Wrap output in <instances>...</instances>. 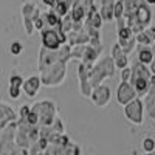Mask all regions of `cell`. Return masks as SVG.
I'll return each mask as SVG.
<instances>
[{
  "instance_id": "obj_1",
  "label": "cell",
  "mask_w": 155,
  "mask_h": 155,
  "mask_svg": "<svg viewBox=\"0 0 155 155\" xmlns=\"http://www.w3.org/2000/svg\"><path fill=\"white\" fill-rule=\"evenodd\" d=\"M150 70L147 65L141 64L140 61L132 62L130 65V78H129V82L130 85L135 88L137 96L138 98H143L147 92V87H149V79H150Z\"/></svg>"
},
{
  "instance_id": "obj_2",
  "label": "cell",
  "mask_w": 155,
  "mask_h": 155,
  "mask_svg": "<svg viewBox=\"0 0 155 155\" xmlns=\"http://www.w3.org/2000/svg\"><path fill=\"white\" fill-rule=\"evenodd\" d=\"M67 76V62L56 61L54 64L44 67L42 70H39V78L41 82L45 87H59L64 79Z\"/></svg>"
},
{
  "instance_id": "obj_3",
  "label": "cell",
  "mask_w": 155,
  "mask_h": 155,
  "mask_svg": "<svg viewBox=\"0 0 155 155\" xmlns=\"http://www.w3.org/2000/svg\"><path fill=\"white\" fill-rule=\"evenodd\" d=\"M116 73V67L113 64V59L110 56H104V58H98L95 61V64L92 65V71L88 76V82L92 85V88L98 87L99 84H102V81L106 78H112Z\"/></svg>"
},
{
  "instance_id": "obj_4",
  "label": "cell",
  "mask_w": 155,
  "mask_h": 155,
  "mask_svg": "<svg viewBox=\"0 0 155 155\" xmlns=\"http://www.w3.org/2000/svg\"><path fill=\"white\" fill-rule=\"evenodd\" d=\"M33 112L37 113V118L39 123L37 126H51L54 123V120L59 116V107L54 101H50V99H44V101H39L36 104L30 106Z\"/></svg>"
},
{
  "instance_id": "obj_5",
  "label": "cell",
  "mask_w": 155,
  "mask_h": 155,
  "mask_svg": "<svg viewBox=\"0 0 155 155\" xmlns=\"http://www.w3.org/2000/svg\"><path fill=\"white\" fill-rule=\"evenodd\" d=\"M14 134H16V121L8 123L2 130H0V155L17 153V147H16V143H14Z\"/></svg>"
},
{
  "instance_id": "obj_6",
  "label": "cell",
  "mask_w": 155,
  "mask_h": 155,
  "mask_svg": "<svg viewBox=\"0 0 155 155\" xmlns=\"http://www.w3.org/2000/svg\"><path fill=\"white\" fill-rule=\"evenodd\" d=\"M42 45L50 48V50H56L62 44H67V34L59 31L58 28H42Z\"/></svg>"
},
{
  "instance_id": "obj_7",
  "label": "cell",
  "mask_w": 155,
  "mask_h": 155,
  "mask_svg": "<svg viewBox=\"0 0 155 155\" xmlns=\"http://www.w3.org/2000/svg\"><path fill=\"white\" fill-rule=\"evenodd\" d=\"M124 115L126 118L130 121L132 124H143V118H144V107H143V101L141 98H135L130 102L124 104Z\"/></svg>"
},
{
  "instance_id": "obj_8",
  "label": "cell",
  "mask_w": 155,
  "mask_h": 155,
  "mask_svg": "<svg viewBox=\"0 0 155 155\" xmlns=\"http://www.w3.org/2000/svg\"><path fill=\"white\" fill-rule=\"evenodd\" d=\"M110 96H112L110 88L107 85H102V84L95 87L92 90V93H90V98H92V101L98 107H106L109 104V101H110Z\"/></svg>"
},
{
  "instance_id": "obj_9",
  "label": "cell",
  "mask_w": 155,
  "mask_h": 155,
  "mask_svg": "<svg viewBox=\"0 0 155 155\" xmlns=\"http://www.w3.org/2000/svg\"><path fill=\"white\" fill-rule=\"evenodd\" d=\"M137 98V92L135 88L130 85V82L129 81H123L118 87V92H116V99H118V102L121 106L127 104V102H130L132 99Z\"/></svg>"
},
{
  "instance_id": "obj_10",
  "label": "cell",
  "mask_w": 155,
  "mask_h": 155,
  "mask_svg": "<svg viewBox=\"0 0 155 155\" xmlns=\"http://www.w3.org/2000/svg\"><path fill=\"white\" fill-rule=\"evenodd\" d=\"M135 17H137V22L141 25V27H143V30H146L149 27V23L152 20V12H150L149 5L146 3V0H140Z\"/></svg>"
},
{
  "instance_id": "obj_11",
  "label": "cell",
  "mask_w": 155,
  "mask_h": 155,
  "mask_svg": "<svg viewBox=\"0 0 155 155\" xmlns=\"http://www.w3.org/2000/svg\"><path fill=\"white\" fill-rule=\"evenodd\" d=\"M143 107L150 120H155V85L149 82L147 92L143 96Z\"/></svg>"
},
{
  "instance_id": "obj_12",
  "label": "cell",
  "mask_w": 155,
  "mask_h": 155,
  "mask_svg": "<svg viewBox=\"0 0 155 155\" xmlns=\"http://www.w3.org/2000/svg\"><path fill=\"white\" fill-rule=\"evenodd\" d=\"M41 85H42V82H41L39 74H31L28 79H25L22 82V90L28 98H34L39 92V88H41Z\"/></svg>"
},
{
  "instance_id": "obj_13",
  "label": "cell",
  "mask_w": 155,
  "mask_h": 155,
  "mask_svg": "<svg viewBox=\"0 0 155 155\" xmlns=\"http://www.w3.org/2000/svg\"><path fill=\"white\" fill-rule=\"evenodd\" d=\"M110 58L113 59L115 67H116V68H120V70L129 65V58H127V54H126V53H123V50H121V47H120V44H118V42L113 44Z\"/></svg>"
},
{
  "instance_id": "obj_14",
  "label": "cell",
  "mask_w": 155,
  "mask_h": 155,
  "mask_svg": "<svg viewBox=\"0 0 155 155\" xmlns=\"http://www.w3.org/2000/svg\"><path fill=\"white\" fill-rule=\"evenodd\" d=\"M17 120V115L16 112L12 110V107H9L6 102L0 101V130L11 121H16Z\"/></svg>"
},
{
  "instance_id": "obj_15",
  "label": "cell",
  "mask_w": 155,
  "mask_h": 155,
  "mask_svg": "<svg viewBox=\"0 0 155 155\" xmlns=\"http://www.w3.org/2000/svg\"><path fill=\"white\" fill-rule=\"evenodd\" d=\"M41 17H42L44 28H56L59 25V22H61V17L56 14L53 9H50V11L44 12V14H41Z\"/></svg>"
},
{
  "instance_id": "obj_16",
  "label": "cell",
  "mask_w": 155,
  "mask_h": 155,
  "mask_svg": "<svg viewBox=\"0 0 155 155\" xmlns=\"http://www.w3.org/2000/svg\"><path fill=\"white\" fill-rule=\"evenodd\" d=\"M101 53H102V51L96 50L93 45L87 44V45H85V50H84V56H82L81 62H85V64H95V61L99 58Z\"/></svg>"
},
{
  "instance_id": "obj_17",
  "label": "cell",
  "mask_w": 155,
  "mask_h": 155,
  "mask_svg": "<svg viewBox=\"0 0 155 155\" xmlns=\"http://www.w3.org/2000/svg\"><path fill=\"white\" fill-rule=\"evenodd\" d=\"M152 58H153V53H152V50L149 48V45H140L137 61H140L141 64H144V65H149Z\"/></svg>"
},
{
  "instance_id": "obj_18",
  "label": "cell",
  "mask_w": 155,
  "mask_h": 155,
  "mask_svg": "<svg viewBox=\"0 0 155 155\" xmlns=\"http://www.w3.org/2000/svg\"><path fill=\"white\" fill-rule=\"evenodd\" d=\"M121 3H123V16L132 17L137 12L140 0H121Z\"/></svg>"
},
{
  "instance_id": "obj_19",
  "label": "cell",
  "mask_w": 155,
  "mask_h": 155,
  "mask_svg": "<svg viewBox=\"0 0 155 155\" xmlns=\"http://www.w3.org/2000/svg\"><path fill=\"white\" fill-rule=\"evenodd\" d=\"M118 44H120V47H121V50H123V53H126L127 56L132 53V51L135 50V47H137V41H135V34L132 36V37H129V39H126V41H118Z\"/></svg>"
},
{
  "instance_id": "obj_20",
  "label": "cell",
  "mask_w": 155,
  "mask_h": 155,
  "mask_svg": "<svg viewBox=\"0 0 155 155\" xmlns=\"http://www.w3.org/2000/svg\"><path fill=\"white\" fill-rule=\"evenodd\" d=\"M71 25H73V19L70 17V14H65L64 17H61V22H59V25L56 28L67 34L68 31H71Z\"/></svg>"
},
{
  "instance_id": "obj_21",
  "label": "cell",
  "mask_w": 155,
  "mask_h": 155,
  "mask_svg": "<svg viewBox=\"0 0 155 155\" xmlns=\"http://www.w3.org/2000/svg\"><path fill=\"white\" fill-rule=\"evenodd\" d=\"M87 45V44H85ZM85 45H71V48H70V56H71V59H82V56H84V50H85Z\"/></svg>"
},
{
  "instance_id": "obj_22",
  "label": "cell",
  "mask_w": 155,
  "mask_h": 155,
  "mask_svg": "<svg viewBox=\"0 0 155 155\" xmlns=\"http://www.w3.org/2000/svg\"><path fill=\"white\" fill-rule=\"evenodd\" d=\"M135 41H137V45H150L152 44V41H150L149 34L146 33V30L137 33L135 34Z\"/></svg>"
},
{
  "instance_id": "obj_23",
  "label": "cell",
  "mask_w": 155,
  "mask_h": 155,
  "mask_svg": "<svg viewBox=\"0 0 155 155\" xmlns=\"http://www.w3.org/2000/svg\"><path fill=\"white\" fill-rule=\"evenodd\" d=\"M134 36V31L130 30V27H120L118 28V41H126V39L132 37Z\"/></svg>"
},
{
  "instance_id": "obj_24",
  "label": "cell",
  "mask_w": 155,
  "mask_h": 155,
  "mask_svg": "<svg viewBox=\"0 0 155 155\" xmlns=\"http://www.w3.org/2000/svg\"><path fill=\"white\" fill-rule=\"evenodd\" d=\"M143 150L146 153H155V140L147 137L143 140Z\"/></svg>"
},
{
  "instance_id": "obj_25",
  "label": "cell",
  "mask_w": 155,
  "mask_h": 155,
  "mask_svg": "<svg viewBox=\"0 0 155 155\" xmlns=\"http://www.w3.org/2000/svg\"><path fill=\"white\" fill-rule=\"evenodd\" d=\"M78 153H81V149H79V146H78V144L71 143V141L62 150V155H78Z\"/></svg>"
},
{
  "instance_id": "obj_26",
  "label": "cell",
  "mask_w": 155,
  "mask_h": 155,
  "mask_svg": "<svg viewBox=\"0 0 155 155\" xmlns=\"http://www.w3.org/2000/svg\"><path fill=\"white\" fill-rule=\"evenodd\" d=\"M23 28H25V31H27L28 36H33L36 28H34V23H33L31 17H23Z\"/></svg>"
},
{
  "instance_id": "obj_27",
  "label": "cell",
  "mask_w": 155,
  "mask_h": 155,
  "mask_svg": "<svg viewBox=\"0 0 155 155\" xmlns=\"http://www.w3.org/2000/svg\"><path fill=\"white\" fill-rule=\"evenodd\" d=\"M22 82H23V78L20 74H12L9 78V85L11 87H20L22 88Z\"/></svg>"
},
{
  "instance_id": "obj_28",
  "label": "cell",
  "mask_w": 155,
  "mask_h": 155,
  "mask_svg": "<svg viewBox=\"0 0 155 155\" xmlns=\"http://www.w3.org/2000/svg\"><path fill=\"white\" fill-rule=\"evenodd\" d=\"M22 50H23V47H22V44H20L19 41L12 42V45H11V48H9V51H11L12 56H19V54L22 53Z\"/></svg>"
},
{
  "instance_id": "obj_29",
  "label": "cell",
  "mask_w": 155,
  "mask_h": 155,
  "mask_svg": "<svg viewBox=\"0 0 155 155\" xmlns=\"http://www.w3.org/2000/svg\"><path fill=\"white\" fill-rule=\"evenodd\" d=\"M20 92H22V88H20V87H11V85H9L8 93H9V96H11L12 99H19V96H20Z\"/></svg>"
},
{
  "instance_id": "obj_30",
  "label": "cell",
  "mask_w": 155,
  "mask_h": 155,
  "mask_svg": "<svg viewBox=\"0 0 155 155\" xmlns=\"http://www.w3.org/2000/svg\"><path fill=\"white\" fill-rule=\"evenodd\" d=\"M129 78H130V67L121 68V81H129Z\"/></svg>"
},
{
  "instance_id": "obj_31",
  "label": "cell",
  "mask_w": 155,
  "mask_h": 155,
  "mask_svg": "<svg viewBox=\"0 0 155 155\" xmlns=\"http://www.w3.org/2000/svg\"><path fill=\"white\" fill-rule=\"evenodd\" d=\"M28 113H30V106H22L20 107V118L22 120H27Z\"/></svg>"
},
{
  "instance_id": "obj_32",
  "label": "cell",
  "mask_w": 155,
  "mask_h": 155,
  "mask_svg": "<svg viewBox=\"0 0 155 155\" xmlns=\"http://www.w3.org/2000/svg\"><path fill=\"white\" fill-rule=\"evenodd\" d=\"M149 70H150V73L152 74H155V54H153V58H152V61H150V64H149Z\"/></svg>"
},
{
  "instance_id": "obj_33",
  "label": "cell",
  "mask_w": 155,
  "mask_h": 155,
  "mask_svg": "<svg viewBox=\"0 0 155 155\" xmlns=\"http://www.w3.org/2000/svg\"><path fill=\"white\" fill-rule=\"evenodd\" d=\"M42 2H44L47 6H50V8H53V6L56 5V0H42Z\"/></svg>"
},
{
  "instance_id": "obj_34",
  "label": "cell",
  "mask_w": 155,
  "mask_h": 155,
  "mask_svg": "<svg viewBox=\"0 0 155 155\" xmlns=\"http://www.w3.org/2000/svg\"><path fill=\"white\" fill-rule=\"evenodd\" d=\"M147 5H155V0H146Z\"/></svg>"
}]
</instances>
